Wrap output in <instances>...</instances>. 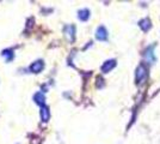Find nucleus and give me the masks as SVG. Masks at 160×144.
<instances>
[{"instance_id":"nucleus-6","label":"nucleus","mask_w":160,"mask_h":144,"mask_svg":"<svg viewBox=\"0 0 160 144\" xmlns=\"http://www.w3.org/2000/svg\"><path fill=\"white\" fill-rule=\"evenodd\" d=\"M2 56H6L7 60H11V59L13 58V53H12V51L6 49V51H4V52H2Z\"/></svg>"},{"instance_id":"nucleus-2","label":"nucleus","mask_w":160,"mask_h":144,"mask_svg":"<svg viewBox=\"0 0 160 144\" xmlns=\"http://www.w3.org/2000/svg\"><path fill=\"white\" fill-rule=\"evenodd\" d=\"M49 118H50L49 108H48L47 106H42V108H41V119H42V121L47 123L48 120H49Z\"/></svg>"},{"instance_id":"nucleus-5","label":"nucleus","mask_w":160,"mask_h":144,"mask_svg":"<svg viewBox=\"0 0 160 144\" xmlns=\"http://www.w3.org/2000/svg\"><path fill=\"white\" fill-rule=\"evenodd\" d=\"M88 17H90V14H88V11H87V10H82V11L79 12V18L81 21H86Z\"/></svg>"},{"instance_id":"nucleus-3","label":"nucleus","mask_w":160,"mask_h":144,"mask_svg":"<svg viewBox=\"0 0 160 144\" xmlns=\"http://www.w3.org/2000/svg\"><path fill=\"white\" fill-rule=\"evenodd\" d=\"M33 100H35V102L41 104V106H44V95L42 94V93H37V94H35L33 96Z\"/></svg>"},{"instance_id":"nucleus-7","label":"nucleus","mask_w":160,"mask_h":144,"mask_svg":"<svg viewBox=\"0 0 160 144\" xmlns=\"http://www.w3.org/2000/svg\"><path fill=\"white\" fill-rule=\"evenodd\" d=\"M73 33H74L73 27H67L66 28V34H67V36H68V40H69V35H71V39L73 40Z\"/></svg>"},{"instance_id":"nucleus-4","label":"nucleus","mask_w":160,"mask_h":144,"mask_svg":"<svg viewBox=\"0 0 160 144\" xmlns=\"http://www.w3.org/2000/svg\"><path fill=\"white\" fill-rule=\"evenodd\" d=\"M107 36H108L107 30H105L103 27L98 28V30H97V39H99V40H105Z\"/></svg>"},{"instance_id":"nucleus-8","label":"nucleus","mask_w":160,"mask_h":144,"mask_svg":"<svg viewBox=\"0 0 160 144\" xmlns=\"http://www.w3.org/2000/svg\"><path fill=\"white\" fill-rule=\"evenodd\" d=\"M113 65H115V61H107V64L103 66V71H108V70H110Z\"/></svg>"},{"instance_id":"nucleus-1","label":"nucleus","mask_w":160,"mask_h":144,"mask_svg":"<svg viewBox=\"0 0 160 144\" xmlns=\"http://www.w3.org/2000/svg\"><path fill=\"white\" fill-rule=\"evenodd\" d=\"M43 66H44L43 61H42V60H37V61H35V62H32V64H31L30 70H31V72H33V73H38V72H41V71H42Z\"/></svg>"}]
</instances>
